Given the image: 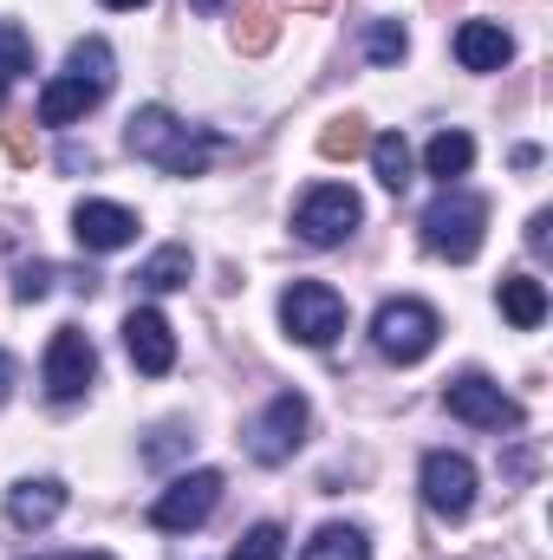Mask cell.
<instances>
[{"mask_svg":"<svg viewBox=\"0 0 553 560\" xmlns=\"http://www.w3.org/2000/svg\"><path fill=\"white\" fill-rule=\"evenodd\" d=\"M125 143L138 150L143 163H156L163 176H202V170H209V156L222 150V138H215V131L183 125L169 105H143V112H131V131H125Z\"/></svg>","mask_w":553,"mask_h":560,"instance_id":"cell-1","label":"cell"},{"mask_svg":"<svg viewBox=\"0 0 553 560\" xmlns=\"http://www.w3.org/2000/svg\"><path fill=\"white\" fill-rule=\"evenodd\" d=\"M111 79H118V72H111V46H105V39H79V46L66 52V72L46 79V92H39V125H52V131L79 125L85 112L105 105Z\"/></svg>","mask_w":553,"mask_h":560,"instance_id":"cell-2","label":"cell"},{"mask_svg":"<svg viewBox=\"0 0 553 560\" xmlns=\"http://www.w3.org/2000/svg\"><path fill=\"white\" fill-rule=\"evenodd\" d=\"M482 235H489V202L469 196V189H443L423 209V248L443 255V261H475Z\"/></svg>","mask_w":553,"mask_h":560,"instance_id":"cell-3","label":"cell"},{"mask_svg":"<svg viewBox=\"0 0 553 560\" xmlns=\"http://www.w3.org/2000/svg\"><path fill=\"white\" fill-rule=\"evenodd\" d=\"M358 222H365V202H358L345 183H319V189H306L299 209H293V235H299L306 248H345V242L358 235Z\"/></svg>","mask_w":553,"mask_h":560,"instance_id":"cell-4","label":"cell"},{"mask_svg":"<svg viewBox=\"0 0 553 560\" xmlns=\"http://www.w3.org/2000/svg\"><path fill=\"white\" fill-rule=\"evenodd\" d=\"M436 332H443V319H436V306H423V300H385V306L372 313V346H378L391 365L430 359V352H436Z\"/></svg>","mask_w":553,"mask_h":560,"instance_id":"cell-5","label":"cell"},{"mask_svg":"<svg viewBox=\"0 0 553 560\" xmlns=\"http://www.w3.org/2000/svg\"><path fill=\"white\" fill-rule=\"evenodd\" d=\"M280 326H286V339H299V346H332V339L345 332V300H339L326 280H293V287L280 293Z\"/></svg>","mask_w":553,"mask_h":560,"instance_id":"cell-6","label":"cell"},{"mask_svg":"<svg viewBox=\"0 0 553 560\" xmlns=\"http://www.w3.org/2000/svg\"><path fill=\"white\" fill-rule=\"evenodd\" d=\"M92 378H98V346H92L79 326H59L52 346H46V365H39L46 398H52V405H72V398L92 392Z\"/></svg>","mask_w":553,"mask_h":560,"instance_id":"cell-7","label":"cell"},{"mask_svg":"<svg viewBox=\"0 0 553 560\" xmlns=\"http://www.w3.org/2000/svg\"><path fill=\"white\" fill-rule=\"evenodd\" d=\"M215 502H222V469H189V476H176V482L150 502V528L189 535V528H202V522L215 515Z\"/></svg>","mask_w":553,"mask_h":560,"instance_id":"cell-8","label":"cell"},{"mask_svg":"<svg viewBox=\"0 0 553 560\" xmlns=\"http://www.w3.org/2000/svg\"><path fill=\"white\" fill-rule=\"evenodd\" d=\"M416 489H423V509L443 515V522H462L475 509V463L456 456V450H430L423 469H416Z\"/></svg>","mask_w":553,"mask_h":560,"instance_id":"cell-9","label":"cell"},{"mask_svg":"<svg viewBox=\"0 0 553 560\" xmlns=\"http://www.w3.org/2000/svg\"><path fill=\"white\" fill-rule=\"evenodd\" d=\"M306 423H313V405L299 398V392H280V398H268V411L248 423V456L255 463H286L299 443H306Z\"/></svg>","mask_w":553,"mask_h":560,"instance_id":"cell-10","label":"cell"},{"mask_svg":"<svg viewBox=\"0 0 553 560\" xmlns=\"http://www.w3.org/2000/svg\"><path fill=\"white\" fill-rule=\"evenodd\" d=\"M443 411L456 423H469V430H521V405H515L495 378H482V372H462V378L443 392Z\"/></svg>","mask_w":553,"mask_h":560,"instance_id":"cell-11","label":"cell"},{"mask_svg":"<svg viewBox=\"0 0 553 560\" xmlns=\"http://www.w3.org/2000/svg\"><path fill=\"white\" fill-rule=\"evenodd\" d=\"M138 229L143 222L125 209V202H98V196H85V202L72 209V235H79V248H92V255H118V248H131Z\"/></svg>","mask_w":553,"mask_h":560,"instance_id":"cell-12","label":"cell"},{"mask_svg":"<svg viewBox=\"0 0 553 560\" xmlns=\"http://www.w3.org/2000/svg\"><path fill=\"white\" fill-rule=\"evenodd\" d=\"M125 352H131V365H138L143 378H163L176 365V332H169V319L156 306H138L125 319Z\"/></svg>","mask_w":553,"mask_h":560,"instance_id":"cell-13","label":"cell"},{"mask_svg":"<svg viewBox=\"0 0 553 560\" xmlns=\"http://www.w3.org/2000/svg\"><path fill=\"white\" fill-rule=\"evenodd\" d=\"M456 59H462V72H502L515 59V39H508L502 20H462L456 26Z\"/></svg>","mask_w":553,"mask_h":560,"instance_id":"cell-14","label":"cell"},{"mask_svg":"<svg viewBox=\"0 0 553 560\" xmlns=\"http://www.w3.org/2000/svg\"><path fill=\"white\" fill-rule=\"evenodd\" d=\"M66 515V482L39 476V482H13L7 489V522L13 528H52Z\"/></svg>","mask_w":553,"mask_h":560,"instance_id":"cell-15","label":"cell"},{"mask_svg":"<svg viewBox=\"0 0 553 560\" xmlns=\"http://www.w3.org/2000/svg\"><path fill=\"white\" fill-rule=\"evenodd\" d=\"M469 163H475V138L469 131H436V138L423 143V170L449 189L456 176H469Z\"/></svg>","mask_w":553,"mask_h":560,"instance_id":"cell-16","label":"cell"},{"mask_svg":"<svg viewBox=\"0 0 553 560\" xmlns=\"http://www.w3.org/2000/svg\"><path fill=\"white\" fill-rule=\"evenodd\" d=\"M495 300H502L508 326H521V332H534V326L548 319V287H541L534 275H508V280H502V293H495Z\"/></svg>","mask_w":553,"mask_h":560,"instance_id":"cell-17","label":"cell"},{"mask_svg":"<svg viewBox=\"0 0 553 560\" xmlns=\"http://www.w3.org/2000/svg\"><path fill=\"white\" fill-rule=\"evenodd\" d=\"M189 275H196V255H189L183 242H169V248H156V255L138 268V287H150V293H176V287H189Z\"/></svg>","mask_w":553,"mask_h":560,"instance_id":"cell-18","label":"cell"},{"mask_svg":"<svg viewBox=\"0 0 553 560\" xmlns=\"http://www.w3.org/2000/svg\"><path fill=\"white\" fill-rule=\"evenodd\" d=\"M299 560H372V541H365V528H352V522H326V528L299 548Z\"/></svg>","mask_w":553,"mask_h":560,"instance_id":"cell-19","label":"cell"},{"mask_svg":"<svg viewBox=\"0 0 553 560\" xmlns=\"http://www.w3.org/2000/svg\"><path fill=\"white\" fill-rule=\"evenodd\" d=\"M365 150H372V170H378V183H385V189H404V183H411V143L398 138V131L372 138Z\"/></svg>","mask_w":553,"mask_h":560,"instance_id":"cell-20","label":"cell"},{"mask_svg":"<svg viewBox=\"0 0 553 560\" xmlns=\"http://www.w3.org/2000/svg\"><path fill=\"white\" fill-rule=\"evenodd\" d=\"M404 52H411V33H404L398 20H372V26H365V59H372V66H398Z\"/></svg>","mask_w":553,"mask_h":560,"instance_id":"cell-21","label":"cell"},{"mask_svg":"<svg viewBox=\"0 0 553 560\" xmlns=\"http://www.w3.org/2000/svg\"><path fill=\"white\" fill-rule=\"evenodd\" d=\"M365 118H332V125H326V131H319V150H326V156H358V150H365Z\"/></svg>","mask_w":553,"mask_h":560,"instance_id":"cell-22","label":"cell"},{"mask_svg":"<svg viewBox=\"0 0 553 560\" xmlns=\"http://www.w3.org/2000/svg\"><path fill=\"white\" fill-rule=\"evenodd\" d=\"M13 72H33V39L13 20H0V79H13Z\"/></svg>","mask_w":553,"mask_h":560,"instance_id":"cell-23","label":"cell"},{"mask_svg":"<svg viewBox=\"0 0 553 560\" xmlns=\"http://www.w3.org/2000/svg\"><path fill=\"white\" fill-rule=\"evenodd\" d=\"M280 555H286V535H280L274 522H261V528H248V535L235 541L228 560H280Z\"/></svg>","mask_w":553,"mask_h":560,"instance_id":"cell-24","label":"cell"},{"mask_svg":"<svg viewBox=\"0 0 553 560\" xmlns=\"http://www.w3.org/2000/svg\"><path fill=\"white\" fill-rule=\"evenodd\" d=\"M46 287H52V268L33 261V268H20V280H13V300H46Z\"/></svg>","mask_w":553,"mask_h":560,"instance_id":"cell-25","label":"cell"},{"mask_svg":"<svg viewBox=\"0 0 553 560\" xmlns=\"http://www.w3.org/2000/svg\"><path fill=\"white\" fill-rule=\"evenodd\" d=\"M242 46H248V52H261V46H274V20H268L261 7L248 13V33H242Z\"/></svg>","mask_w":553,"mask_h":560,"instance_id":"cell-26","label":"cell"},{"mask_svg":"<svg viewBox=\"0 0 553 560\" xmlns=\"http://www.w3.org/2000/svg\"><path fill=\"white\" fill-rule=\"evenodd\" d=\"M528 248H548V209H541V215L528 222Z\"/></svg>","mask_w":553,"mask_h":560,"instance_id":"cell-27","label":"cell"},{"mask_svg":"<svg viewBox=\"0 0 553 560\" xmlns=\"http://www.w3.org/2000/svg\"><path fill=\"white\" fill-rule=\"evenodd\" d=\"M7 398H13V359L0 352V405H7Z\"/></svg>","mask_w":553,"mask_h":560,"instance_id":"cell-28","label":"cell"},{"mask_svg":"<svg viewBox=\"0 0 553 560\" xmlns=\"http://www.w3.org/2000/svg\"><path fill=\"white\" fill-rule=\"evenodd\" d=\"M98 7H118V13H138V7H150V0H98Z\"/></svg>","mask_w":553,"mask_h":560,"instance_id":"cell-29","label":"cell"},{"mask_svg":"<svg viewBox=\"0 0 553 560\" xmlns=\"http://www.w3.org/2000/svg\"><path fill=\"white\" fill-rule=\"evenodd\" d=\"M189 7H196V13H222L228 0H189Z\"/></svg>","mask_w":553,"mask_h":560,"instance_id":"cell-30","label":"cell"},{"mask_svg":"<svg viewBox=\"0 0 553 560\" xmlns=\"http://www.w3.org/2000/svg\"><path fill=\"white\" fill-rule=\"evenodd\" d=\"M66 560H111V555H66Z\"/></svg>","mask_w":553,"mask_h":560,"instance_id":"cell-31","label":"cell"},{"mask_svg":"<svg viewBox=\"0 0 553 560\" xmlns=\"http://www.w3.org/2000/svg\"><path fill=\"white\" fill-rule=\"evenodd\" d=\"M0 98H7V79H0Z\"/></svg>","mask_w":553,"mask_h":560,"instance_id":"cell-32","label":"cell"}]
</instances>
